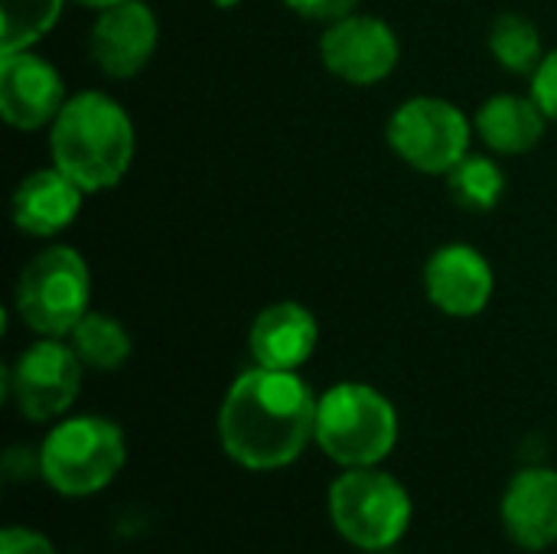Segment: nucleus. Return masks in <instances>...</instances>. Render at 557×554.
Returning a JSON list of instances; mask_svg holds the SVG:
<instances>
[{"label": "nucleus", "instance_id": "1", "mask_svg": "<svg viewBox=\"0 0 557 554\" xmlns=\"http://www.w3.org/2000/svg\"><path fill=\"white\" fill-rule=\"evenodd\" d=\"M320 398L297 372L255 366L242 372L219 408V441L232 464L271 473L290 467L317 438Z\"/></svg>", "mask_w": 557, "mask_h": 554}, {"label": "nucleus", "instance_id": "2", "mask_svg": "<svg viewBox=\"0 0 557 554\" xmlns=\"http://www.w3.org/2000/svg\"><path fill=\"white\" fill-rule=\"evenodd\" d=\"M52 163L88 196L124 180L134 163L137 134L131 114L104 91L72 95L49 124Z\"/></svg>", "mask_w": 557, "mask_h": 554}, {"label": "nucleus", "instance_id": "3", "mask_svg": "<svg viewBox=\"0 0 557 554\" xmlns=\"http://www.w3.org/2000/svg\"><path fill=\"white\" fill-rule=\"evenodd\" d=\"M313 441L343 470L379 467L398 444V411L379 389L339 382L320 395Z\"/></svg>", "mask_w": 557, "mask_h": 554}, {"label": "nucleus", "instance_id": "4", "mask_svg": "<svg viewBox=\"0 0 557 554\" xmlns=\"http://www.w3.org/2000/svg\"><path fill=\"white\" fill-rule=\"evenodd\" d=\"M124 431L101 415L59 421L39 447V477L69 500H85L114 483L124 470Z\"/></svg>", "mask_w": 557, "mask_h": 554}, {"label": "nucleus", "instance_id": "5", "mask_svg": "<svg viewBox=\"0 0 557 554\" xmlns=\"http://www.w3.org/2000/svg\"><path fill=\"white\" fill-rule=\"evenodd\" d=\"M91 304V274L78 248L46 245L36 251L13 287V310L36 336L69 340Z\"/></svg>", "mask_w": 557, "mask_h": 554}, {"label": "nucleus", "instance_id": "6", "mask_svg": "<svg viewBox=\"0 0 557 554\" xmlns=\"http://www.w3.org/2000/svg\"><path fill=\"white\" fill-rule=\"evenodd\" d=\"M333 529L362 552H385L411 529L408 490L379 467H356L333 480L326 496Z\"/></svg>", "mask_w": 557, "mask_h": 554}, {"label": "nucleus", "instance_id": "7", "mask_svg": "<svg viewBox=\"0 0 557 554\" xmlns=\"http://www.w3.org/2000/svg\"><path fill=\"white\" fill-rule=\"evenodd\" d=\"M388 144L411 170L441 176L470 153V121L454 101L418 95L395 108Z\"/></svg>", "mask_w": 557, "mask_h": 554}, {"label": "nucleus", "instance_id": "8", "mask_svg": "<svg viewBox=\"0 0 557 554\" xmlns=\"http://www.w3.org/2000/svg\"><path fill=\"white\" fill-rule=\"evenodd\" d=\"M82 359L55 336H39L7 369V395L26 421L62 418L82 389Z\"/></svg>", "mask_w": 557, "mask_h": 554}, {"label": "nucleus", "instance_id": "9", "mask_svg": "<svg viewBox=\"0 0 557 554\" xmlns=\"http://www.w3.org/2000/svg\"><path fill=\"white\" fill-rule=\"evenodd\" d=\"M320 59L326 72L336 75L339 82L369 88L395 72L401 59V42L392 23L356 10L349 16L326 23L320 36Z\"/></svg>", "mask_w": 557, "mask_h": 554}, {"label": "nucleus", "instance_id": "10", "mask_svg": "<svg viewBox=\"0 0 557 554\" xmlns=\"http://www.w3.org/2000/svg\"><path fill=\"white\" fill-rule=\"evenodd\" d=\"M65 82L52 62L33 49L0 52V114L16 131H39L65 104Z\"/></svg>", "mask_w": 557, "mask_h": 554}, {"label": "nucleus", "instance_id": "11", "mask_svg": "<svg viewBox=\"0 0 557 554\" xmlns=\"http://www.w3.org/2000/svg\"><path fill=\"white\" fill-rule=\"evenodd\" d=\"M160 42V23L144 0H124L98 10L88 36L91 62L111 78H134L147 69Z\"/></svg>", "mask_w": 557, "mask_h": 554}, {"label": "nucleus", "instance_id": "12", "mask_svg": "<svg viewBox=\"0 0 557 554\" xmlns=\"http://www.w3.org/2000/svg\"><path fill=\"white\" fill-rule=\"evenodd\" d=\"M424 291L428 300L457 320L480 317L496 291V274L490 261L470 245H444L424 264Z\"/></svg>", "mask_w": 557, "mask_h": 554}, {"label": "nucleus", "instance_id": "13", "mask_svg": "<svg viewBox=\"0 0 557 554\" xmlns=\"http://www.w3.org/2000/svg\"><path fill=\"white\" fill-rule=\"evenodd\" d=\"M503 529L522 552H545L557 545V470L525 467L503 493Z\"/></svg>", "mask_w": 557, "mask_h": 554}, {"label": "nucleus", "instance_id": "14", "mask_svg": "<svg viewBox=\"0 0 557 554\" xmlns=\"http://www.w3.org/2000/svg\"><path fill=\"white\" fill-rule=\"evenodd\" d=\"M85 196L88 193L52 163L20 180L10 199V219L23 235L52 238L78 219Z\"/></svg>", "mask_w": 557, "mask_h": 554}, {"label": "nucleus", "instance_id": "15", "mask_svg": "<svg viewBox=\"0 0 557 554\" xmlns=\"http://www.w3.org/2000/svg\"><path fill=\"white\" fill-rule=\"evenodd\" d=\"M320 327L317 317L297 300H277L264 307L248 330V353L255 366L297 372L317 349Z\"/></svg>", "mask_w": 557, "mask_h": 554}, {"label": "nucleus", "instance_id": "16", "mask_svg": "<svg viewBox=\"0 0 557 554\" xmlns=\"http://www.w3.org/2000/svg\"><path fill=\"white\" fill-rule=\"evenodd\" d=\"M545 111L532 95H493L476 108L473 127L483 144L503 157L529 153L545 137Z\"/></svg>", "mask_w": 557, "mask_h": 554}, {"label": "nucleus", "instance_id": "17", "mask_svg": "<svg viewBox=\"0 0 557 554\" xmlns=\"http://www.w3.org/2000/svg\"><path fill=\"white\" fill-rule=\"evenodd\" d=\"M69 346L75 349L82 366L91 372H117L131 359V349H134L124 323L98 310H88L78 320V327L69 333Z\"/></svg>", "mask_w": 557, "mask_h": 554}, {"label": "nucleus", "instance_id": "18", "mask_svg": "<svg viewBox=\"0 0 557 554\" xmlns=\"http://www.w3.org/2000/svg\"><path fill=\"white\" fill-rule=\"evenodd\" d=\"M490 52L506 72L532 75L545 59V46L535 20L522 13H499L490 26Z\"/></svg>", "mask_w": 557, "mask_h": 554}, {"label": "nucleus", "instance_id": "19", "mask_svg": "<svg viewBox=\"0 0 557 554\" xmlns=\"http://www.w3.org/2000/svg\"><path fill=\"white\" fill-rule=\"evenodd\" d=\"M62 7L65 0H0V52L33 49L55 29Z\"/></svg>", "mask_w": 557, "mask_h": 554}, {"label": "nucleus", "instance_id": "20", "mask_svg": "<svg viewBox=\"0 0 557 554\" xmlns=\"http://www.w3.org/2000/svg\"><path fill=\"white\" fill-rule=\"evenodd\" d=\"M450 196L457 206L470 209V212H490L499 206L503 193H506V173L496 160L483 157V153H467L450 173Z\"/></svg>", "mask_w": 557, "mask_h": 554}, {"label": "nucleus", "instance_id": "21", "mask_svg": "<svg viewBox=\"0 0 557 554\" xmlns=\"http://www.w3.org/2000/svg\"><path fill=\"white\" fill-rule=\"evenodd\" d=\"M529 95L539 101V108L545 111L548 121H557V46L552 52H545V59L532 72V91Z\"/></svg>", "mask_w": 557, "mask_h": 554}, {"label": "nucleus", "instance_id": "22", "mask_svg": "<svg viewBox=\"0 0 557 554\" xmlns=\"http://www.w3.org/2000/svg\"><path fill=\"white\" fill-rule=\"evenodd\" d=\"M287 10H294L304 20H320V23H333L339 16L356 13L359 0H284Z\"/></svg>", "mask_w": 557, "mask_h": 554}, {"label": "nucleus", "instance_id": "23", "mask_svg": "<svg viewBox=\"0 0 557 554\" xmlns=\"http://www.w3.org/2000/svg\"><path fill=\"white\" fill-rule=\"evenodd\" d=\"M0 554H55V549L42 532L10 526L0 532Z\"/></svg>", "mask_w": 557, "mask_h": 554}, {"label": "nucleus", "instance_id": "24", "mask_svg": "<svg viewBox=\"0 0 557 554\" xmlns=\"http://www.w3.org/2000/svg\"><path fill=\"white\" fill-rule=\"evenodd\" d=\"M75 3H82V7H88V10H108V7L124 3V0H75Z\"/></svg>", "mask_w": 557, "mask_h": 554}, {"label": "nucleus", "instance_id": "25", "mask_svg": "<svg viewBox=\"0 0 557 554\" xmlns=\"http://www.w3.org/2000/svg\"><path fill=\"white\" fill-rule=\"evenodd\" d=\"M215 7H222V10H228V7H238L242 0H212Z\"/></svg>", "mask_w": 557, "mask_h": 554}]
</instances>
